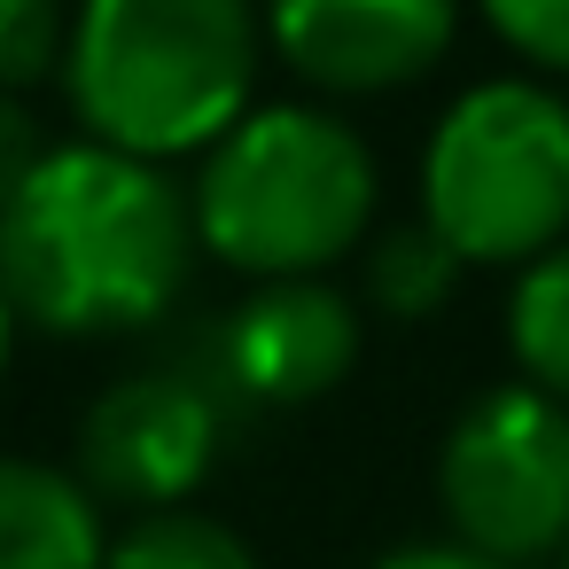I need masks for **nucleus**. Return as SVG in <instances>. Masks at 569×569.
Segmentation results:
<instances>
[{
	"label": "nucleus",
	"mask_w": 569,
	"mask_h": 569,
	"mask_svg": "<svg viewBox=\"0 0 569 569\" xmlns=\"http://www.w3.org/2000/svg\"><path fill=\"white\" fill-rule=\"evenodd\" d=\"M188 266V188L102 141L48 149L24 196L0 211V289L17 320L48 336H133L180 305Z\"/></svg>",
	"instance_id": "obj_1"
},
{
	"label": "nucleus",
	"mask_w": 569,
	"mask_h": 569,
	"mask_svg": "<svg viewBox=\"0 0 569 569\" xmlns=\"http://www.w3.org/2000/svg\"><path fill=\"white\" fill-rule=\"evenodd\" d=\"M258 71L266 17L250 0H79L63 40L79 141L141 164H180L234 133Z\"/></svg>",
	"instance_id": "obj_2"
},
{
	"label": "nucleus",
	"mask_w": 569,
	"mask_h": 569,
	"mask_svg": "<svg viewBox=\"0 0 569 569\" xmlns=\"http://www.w3.org/2000/svg\"><path fill=\"white\" fill-rule=\"evenodd\" d=\"M382 172L351 118L266 102L196 157V250L250 281H320L375 234Z\"/></svg>",
	"instance_id": "obj_3"
},
{
	"label": "nucleus",
	"mask_w": 569,
	"mask_h": 569,
	"mask_svg": "<svg viewBox=\"0 0 569 569\" xmlns=\"http://www.w3.org/2000/svg\"><path fill=\"white\" fill-rule=\"evenodd\" d=\"M421 219L460 266H530L569 242V102L530 71L452 94L421 141Z\"/></svg>",
	"instance_id": "obj_4"
},
{
	"label": "nucleus",
	"mask_w": 569,
	"mask_h": 569,
	"mask_svg": "<svg viewBox=\"0 0 569 569\" xmlns=\"http://www.w3.org/2000/svg\"><path fill=\"white\" fill-rule=\"evenodd\" d=\"M437 499L452 546L530 569L569 553V406L530 382L476 390L437 445Z\"/></svg>",
	"instance_id": "obj_5"
},
{
	"label": "nucleus",
	"mask_w": 569,
	"mask_h": 569,
	"mask_svg": "<svg viewBox=\"0 0 569 569\" xmlns=\"http://www.w3.org/2000/svg\"><path fill=\"white\" fill-rule=\"evenodd\" d=\"M219 445H227V406L211 375L149 367V375H118L87 406L71 476L94 491V507L164 515L188 507V491L219 468Z\"/></svg>",
	"instance_id": "obj_6"
},
{
	"label": "nucleus",
	"mask_w": 569,
	"mask_h": 569,
	"mask_svg": "<svg viewBox=\"0 0 569 569\" xmlns=\"http://www.w3.org/2000/svg\"><path fill=\"white\" fill-rule=\"evenodd\" d=\"M460 32V0H266V48L336 102L421 87Z\"/></svg>",
	"instance_id": "obj_7"
},
{
	"label": "nucleus",
	"mask_w": 569,
	"mask_h": 569,
	"mask_svg": "<svg viewBox=\"0 0 569 569\" xmlns=\"http://www.w3.org/2000/svg\"><path fill=\"white\" fill-rule=\"evenodd\" d=\"M359 305L328 281H258L211 328V375L242 406H312L359 367Z\"/></svg>",
	"instance_id": "obj_8"
},
{
	"label": "nucleus",
	"mask_w": 569,
	"mask_h": 569,
	"mask_svg": "<svg viewBox=\"0 0 569 569\" xmlns=\"http://www.w3.org/2000/svg\"><path fill=\"white\" fill-rule=\"evenodd\" d=\"M110 522L94 491L32 452H0V569H102Z\"/></svg>",
	"instance_id": "obj_9"
},
{
	"label": "nucleus",
	"mask_w": 569,
	"mask_h": 569,
	"mask_svg": "<svg viewBox=\"0 0 569 569\" xmlns=\"http://www.w3.org/2000/svg\"><path fill=\"white\" fill-rule=\"evenodd\" d=\"M460 258L429 234V219H398V227H382L375 242H367V258H359V297L375 305V312H390V320H437L452 297H460Z\"/></svg>",
	"instance_id": "obj_10"
},
{
	"label": "nucleus",
	"mask_w": 569,
	"mask_h": 569,
	"mask_svg": "<svg viewBox=\"0 0 569 569\" xmlns=\"http://www.w3.org/2000/svg\"><path fill=\"white\" fill-rule=\"evenodd\" d=\"M507 351L530 390L569 406V242H553L546 258L522 266V281L507 297Z\"/></svg>",
	"instance_id": "obj_11"
},
{
	"label": "nucleus",
	"mask_w": 569,
	"mask_h": 569,
	"mask_svg": "<svg viewBox=\"0 0 569 569\" xmlns=\"http://www.w3.org/2000/svg\"><path fill=\"white\" fill-rule=\"evenodd\" d=\"M102 569H258V553L234 522L203 507H164V515H133L110 538Z\"/></svg>",
	"instance_id": "obj_12"
},
{
	"label": "nucleus",
	"mask_w": 569,
	"mask_h": 569,
	"mask_svg": "<svg viewBox=\"0 0 569 569\" xmlns=\"http://www.w3.org/2000/svg\"><path fill=\"white\" fill-rule=\"evenodd\" d=\"M71 17L63 0H0V94H24L63 71Z\"/></svg>",
	"instance_id": "obj_13"
},
{
	"label": "nucleus",
	"mask_w": 569,
	"mask_h": 569,
	"mask_svg": "<svg viewBox=\"0 0 569 569\" xmlns=\"http://www.w3.org/2000/svg\"><path fill=\"white\" fill-rule=\"evenodd\" d=\"M476 9L530 63V79H569V0H476Z\"/></svg>",
	"instance_id": "obj_14"
},
{
	"label": "nucleus",
	"mask_w": 569,
	"mask_h": 569,
	"mask_svg": "<svg viewBox=\"0 0 569 569\" xmlns=\"http://www.w3.org/2000/svg\"><path fill=\"white\" fill-rule=\"evenodd\" d=\"M40 157H48L40 118H32L17 94H0V211H9V203L24 196V180L40 172Z\"/></svg>",
	"instance_id": "obj_15"
},
{
	"label": "nucleus",
	"mask_w": 569,
	"mask_h": 569,
	"mask_svg": "<svg viewBox=\"0 0 569 569\" xmlns=\"http://www.w3.org/2000/svg\"><path fill=\"white\" fill-rule=\"evenodd\" d=\"M367 569H507V561H483V553H468V546H452V538H445V546L429 538V546H390V553L367 561Z\"/></svg>",
	"instance_id": "obj_16"
},
{
	"label": "nucleus",
	"mask_w": 569,
	"mask_h": 569,
	"mask_svg": "<svg viewBox=\"0 0 569 569\" xmlns=\"http://www.w3.org/2000/svg\"><path fill=\"white\" fill-rule=\"evenodd\" d=\"M9 343H17V305H9V289H0V367H9Z\"/></svg>",
	"instance_id": "obj_17"
}]
</instances>
